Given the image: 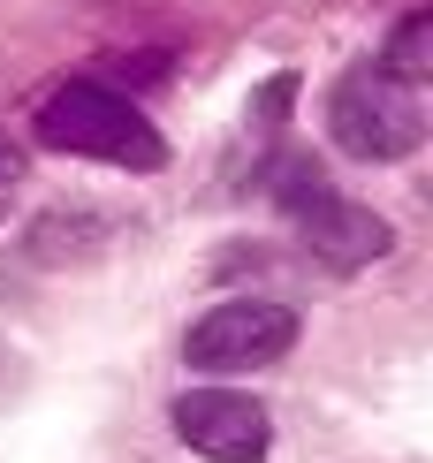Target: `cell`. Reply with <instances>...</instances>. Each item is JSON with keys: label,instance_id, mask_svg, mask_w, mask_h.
I'll return each mask as SVG.
<instances>
[{"label": "cell", "instance_id": "6", "mask_svg": "<svg viewBox=\"0 0 433 463\" xmlns=\"http://www.w3.org/2000/svg\"><path fill=\"white\" fill-rule=\"evenodd\" d=\"M396 84H410L419 91L426 76H433V8H410L403 24H396V38H388V61H380Z\"/></svg>", "mask_w": 433, "mask_h": 463}, {"label": "cell", "instance_id": "2", "mask_svg": "<svg viewBox=\"0 0 433 463\" xmlns=\"http://www.w3.org/2000/svg\"><path fill=\"white\" fill-rule=\"evenodd\" d=\"M266 190H274V205L289 213L297 243H304L320 266H334V274H358V266H372V259H388V250H396V228L372 213V205L342 198V190H327L320 167L297 160V152H282V160H274Z\"/></svg>", "mask_w": 433, "mask_h": 463}, {"label": "cell", "instance_id": "7", "mask_svg": "<svg viewBox=\"0 0 433 463\" xmlns=\"http://www.w3.org/2000/svg\"><path fill=\"white\" fill-rule=\"evenodd\" d=\"M251 107H259V122H282V114L297 107V76H274V84H259V99H251Z\"/></svg>", "mask_w": 433, "mask_h": 463}, {"label": "cell", "instance_id": "4", "mask_svg": "<svg viewBox=\"0 0 433 463\" xmlns=\"http://www.w3.org/2000/svg\"><path fill=\"white\" fill-rule=\"evenodd\" d=\"M289 350H297V312L274 297H228L213 304V312L183 335V364L190 373H266V364H282Z\"/></svg>", "mask_w": 433, "mask_h": 463}, {"label": "cell", "instance_id": "8", "mask_svg": "<svg viewBox=\"0 0 433 463\" xmlns=\"http://www.w3.org/2000/svg\"><path fill=\"white\" fill-rule=\"evenodd\" d=\"M15 183H24V152H15V145H0V213H8Z\"/></svg>", "mask_w": 433, "mask_h": 463}, {"label": "cell", "instance_id": "1", "mask_svg": "<svg viewBox=\"0 0 433 463\" xmlns=\"http://www.w3.org/2000/svg\"><path fill=\"white\" fill-rule=\"evenodd\" d=\"M31 137L46 152H69V160H107V167H130V175H152V167L168 160V137L137 114L122 91L91 84V76H76V84L46 91V107L31 114Z\"/></svg>", "mask_w": 433, "mask_h": 463}, {"label": "cell", "instance_id": "3", "mask_svg": "<svg viewBox=\"0 0 433 463\" xmlns=\"http://www.w3.org/2000/svg\"><path fill=\"white\" fill-rule=\"evenodd\" d=\"M327 137L350 160H372V167L410 160L426 145V99L410 84H396L380 61H358V69L334 76V91H327Z\"/></svg>", "mask_w": 433, "mask_h": 463}, {"label": "cell", "instance_id": "5", "mask_svg": "<svg viewBox=\"0 0 433 463\" xmlns=\"http://www.w3.org/2000/svg\"><path fill=\"white\" fill-rule=\"evenodd\" d=\"M168 426L183 449H198L213 463H259L274 449V426H266V411L251 395H236V388H190V395H175V411H168Z\"/></svg>", "mask_w": 433, "mask_h": 463}]
</instances>
